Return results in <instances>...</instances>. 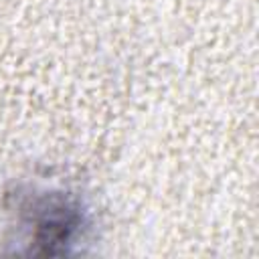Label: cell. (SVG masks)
<instances>
[{
  "instance_id": "6da1fadb",
  "label": "cell",
  "mask_w": 259,
  "mask_h": 259,
  "mask_svg": "<svg viewBox=\"0 0 259 259\" xmlns=\"http://www.w3.org/2000/svg\"><path fill=\"white\" fill-rule=\"evenodd\" d=\"M81 214L69 202H55L51 208H45L34 235V245L38 253H63L65 245L73 239Z\"/></svg>"
}]
</instances>
